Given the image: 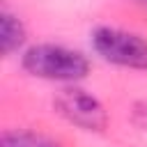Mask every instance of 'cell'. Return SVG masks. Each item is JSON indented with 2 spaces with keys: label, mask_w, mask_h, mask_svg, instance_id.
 <instances>
[{
  "label": "cell",
  "mask_w": 147,
  "mask_h": 147,
  "mask_svg": "<svg viewBox=\"0 0 147 147\" xmlns=\"http://www.w3.org/2000/svg\"><path fill=\"white\" fill-rule=\"evenodd\" d=\"M21 69L39 80L71 85L85 80L92 64L90 57L78 48L53 41H37L21 53Z\"/></svg>",
  "instance_id": "obj_1"
},
{
  "label": "cell",
  "mask_w": 147,
  "mask_h": 147,
  "mask_svg": "<svg viewBox=\"0 0 147 147\" xmlns=\"http://www.w3.org/2000/svg\"><path fill=\"white\" fill-rule=\"evenodd\" d=\"M90 46L108 64L147 71V39L138 32L115 25H99L90 34Z\"/></svg>",
  "instance_id": "obj_2"
},
{
  "label": "cell",
  "mask_w": 147,
  "mask_h": 147,
  "mask_svg": "<svg viewBox=\"0 0 147 147\" xmlns=\"http://www.w3.org/2000/svg\"><path fill=\"white\" fill-rule=\"evenodd\" d=\"M53 110L71 126L85 133H103L108 129V110L99 96L80 87L78 83L64 85L53 96Z\"/></svg>",
  "instance_id": "obj_3"
},
{
  "label": "cell",
  "mask_w": 147,
  "mask_h": 147,
  "mask_svg": "<svg viewBox=\"0 0 147 147\" xmlns=\"http://www.w3.org/2000/svg\"><path fill=\"white\" fill-rule=\"evenodd\" d=\"M28 28L25 23L9 9L0 11V53L2 57H11L18 51H25Z\"/></svg>",
  "instance_id": "obj_4"
},
{
  "label": "cell",
  "mask_w": 147,
  "mask_h": 147,
  "mask_svg": "<svg viewBox=\"0 0 147 147\" xmlns=\"http://www.w3.org/2000/svg\"><path fill=\"white\" fill-rule=\"evenodd\" d=\"M0 147H62V145L44 133H37V131L9 129V131H2Z\"/></svg>",
  "instance_id": "obj_5"
},
{
  "label": "cell",
  "mask_w": 147,
  "mask_h": 147,
  "mask_svg": "<svg viewBox=\"0 0 147 147\" xmlns=\"http://www.w3.org/2000/svg\"><path fill=\"white\" fill-rule=\"evenodd\" d=\"M133 122L147 131V101H138L133 106Z\"/></svg>",
  "instance_id": "obj_6"
},
{
  "label": "cell",
  "mask_w": 147,
  "mask_h": 147,
  "mask_svg": "<svg viewBox=\"0 0 147 147\" xmlns=\"http://www.w3.org/2000/svg\"><path fill=\"white\" fill-rule=\"evenodd\" d=\"M138 2H140V5H142V7H147V0H138Z\"/></svg>",
  "instance_id": "obj_7"
}]
</instances>
